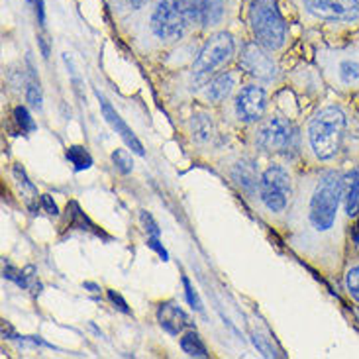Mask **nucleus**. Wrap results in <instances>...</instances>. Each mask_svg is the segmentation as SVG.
<instances>
[{"instance_id": "obj_10", "label": "nucleus", "mask_w": 359, "mask_h": 359, "mask_svg": "<svg viewBox=\"0 0 359 359\" xmlns=\"http://www.w3.org/2000/svg\"><path fill=\"white\" fill-rule=\"evenodd\" d=\"M184 6L201 38L232 29L243 14V0H184Z\"/></svg>"}, {"instance_id": "obj_23", "label": "nucleus", "mask_w": 359, "mask_h": 359, "mask_svg": "<svg viewBox=\"0 0 359 359\" xmlns=\"http://www.w3.org/2000/svg\"><path fill=\"white\" fill-rule=\"evenodd\" d=\"M67 159L71 161V165L75 167V171H85L93 165V157L88 154L85 147L71 146L67 149Z\"/></svg>"}, {"instance_id": "obj_33", "label": "nucleus", "mask_w": 359, "mask_h": 359, "mask_svg": "<svg viewBox=\"0 0 359 359\" xmlns=\"http://www.w3.org/2000/svg\"><path fill=\"white\" fill-rule=\"evenodd\" d=\"M108 297H110V301L114 302V304H116V302H118V309H120V311H122V312H130V309H128V304L124 301H122V297H120L118 292L108 291Z\"/></svg>"}, {"instance_id": "obj_25", "label": "nucleus", "mask_w": 359, "mask_h": 359, "mask_svg": "<svg viewBox=\"0 0 359 359\" xmlns=\"http://www.w3.org/2000/svg\"><path fill=\"white\" fill-rule=\"evenodd\" d=\"M112 163H114V167H116L122 175L132 173V169H134V161H132L130 151H128V149H122V147L112 151Z\"/></svg>"}, {"instance_id": "obj_20", "label": "nucleus", "mask_w": 359, "mask_h": 359, "mask_svg": "<svg viewBox=\"0 0 359 359\" xmlns=\"http://www.w3.org/2000/svg\"><path fill=\"white\" fill-rule=\"evenodd\" d=\"M151 2L154 0H107V6L110 10V16L120 28L128 20L134 18L142 10H146Z\"/></svg>"}, {"instance_id": "obj_6", "label": "nucleus", "mask_w": 359, "mask_h": 359, "mask_svg": "<svg viewBox=\"0 0 359 359\" xmlns=\"http://www.w3.org/2000/svg\"><path fill=\"white\" fill-rule=\"evenodd\" d=\"M312 61L328 90L344 98L359 97V32L344 41H318Z\"/></svg>"}, {"instance_id": "obj_28", "label": "nucleus", "mask_w": 359, "mask_h": 359, "mask_svg": "<svg viewBox=\"0 0 359 359\" xmlns=\"http://www.w3.org/2000/svg\"><path fill=\"white\" fill-rule=\"evenodd\" d=\"M253 344H255V348L262 351L265 358H275V355H277L275 350H273V346L267 344V338H263L262 334H255V332H253Z\"/></svg>"}, {"instance_id": "obj_29", "label": "nucleus", "mask_w": 359, "mask_h": 359, "mask_svg": "<svg viewBox=\"0 0 359 359\" xmlns=\"http://www.w3.org/2000/svg\"><path fill=\"white\" fill-rule=\"evenodd\" d=\"M26 98H28L29 107L41 110V90H39V85L32 83L28 87V90H26Z\"/></svg>"}, {"instance_id": "obj_22", "label": "nucleus", "mask_w": 359, "mask_h": 359, "mask_svg": "<svg viewBox=\"0 0 359 359\" xmlns=\"http://www.w3.org/2000/svg\"><path fill=\"white\" fill-rule=\"evenodd\" d=\"M181 350L191 358H208V350L204 346L203 338L194 330L187 332L181 336Z\"/></svg>"}, {"instance_id": "obj_2", "label": "nucleus", "mask_w": 359, "mask_h": 359, "mask_svg": "<svg viewBox=\"0 0 359 359\" xmlns=\"http://www.w3.org/2000/svg\"><path fill=\"white\" fill-rule=\"evenodd\" d=\"M351 98L334 95L301 128V159L306 167H344L359 159L358 110Z\"/></svg>"}, {"instance_id": "obj_19", "label": "nucleus", "mask_w": 359, "mask_h": 359, "mask_svg": "<svg viewBox=\"0 0 359 359\" xmlns=\"http://www.w3.org/2000/svg\"><path fill=\"white\" fill-rule=\"evenodd\" d=\"M157 320L161 324V328L165 332H169L171 336H179L184 328H191L193 322H191V316L187 312L175 304V302H165L159 306L157 311Z\"/></svg>"}, {"instance_id": "obj_16", "label": "nucleus", "mask_w": 359, "mask_h": 359, "mask_svg": "<svg viewBox=\"0 0 359 359\" xmlns=\"http://www.w3.org/2000/svg\"><path fill=\"white\" fill-rule=\"evenodd\" d=\"M341 203L351 224L359 218V159L341 167Z\"/></svg>"}, {"instance_id": "obj_15", "label": "nucleus", "mask_w": 359, "mask_h": 359, "mask_svg": "<svg viewBox=\"0 0 359 359\" xmlns=\"http://www.w3.org/2000/svg\"><path fill=\"white\" fill-rule=\"evenodd\" d=\"M228 177L248 198H257L262 169L259 161L253 156H236L228 161Z\"/></svg>"}, {"instance_id": "obj_27", "label": "nucleus", "mask_w": 359, "mask_h": 359, "mask_svg": "<svg viewBox=\"0 0 359 359\" xmlns=\"http://www.w3.org/2000/svg\"><path fill=\"white\" fill-rule=\"evenodd\" d=\"M183 285H184V292H187V301H189V304L193 306L194 311H203V302L198 301V294L194 292L193 285H191V281H189L187 277H183Z\"/></svg>"}, {"instance_id": "obj_18", "label": "nucleus", "mask_w": 359, "mask_h": 359, "mask_svg": "<svg viewBox=\"0 0 359 359\" xmlns=\"http://www.w3.org/2000/svg\"><path fill=\"white\" fill-rule=\"evenodd\" d=\"M98 100H100V108H102V114H104V118H107V122L112 126V130H116V134L122 140H124V144H126L134 154H137V156H144L146 151H144V146H142V142L137 140V136L134 134V130L128 126L126 122L122 120V116L118 114L116 110H114V107L108 102L107 98L102 97L100 93H97Z\"/></svg>"}, {"instance_id": "obj_4", "label": "nucleus", "mask_w": 359, "mask_h": 359, "mask_svg": "<svg viewBox=\"0 0 359 359\" xmlns=\"http://www.w3.org/2000/svg\"><path fill=\"white\" fill-rule=\"evenodd\" d=\"M297 22L322 41H344L359 32V0H289Z\"/></svg>"}, {"instance_id": "obj_1", "label": "nucleus", "mask_w": 359, "mask_h": 359, "mask_svg": "<svg viewBox=\"0 0 359 359\" xmlns=\"http://www.w3.org/2000/svg\"><path fill=\"white\" fill-rule=\"evenodd\" d=\"M292 252L328 279H341L350 257L351 222L341 203V167H306L285 220Z\"/></svg>"}, {"instance_id": "obj_17", "label": "nucleus", "mask_w": 359, "mask_h": 359, "mask_svg": "<svg viewBox=\"0 0 359 359\" xmlns=\"http://www.w3.org/2000/svg\"><path fill=\"white\" fill-rule=\"evenodd\" d=\"M292 71H294L291 77L292 87L297 88L302 97L318 98L328 88L326 83H324V79H322L318 67L314 65V61L312 63H301L299 67H294Z\"/></svg>"}, {"instance_id": "obj_11", "label": "nucleus", "mask_w": 359, "mask_h": 359, "mask_svg": "<svg viewBox=\"0 0 359 359\" xmlns=\"http://www.w3.org/2000/svg\"><path fill=\"white\" fill-rule=\"evenodd\" d=\"M220 110L226 122L250 128L269 112V90L262 83H245Z\"/></svg>"}, {"instance_id": "obj_12", "label": "nucleus", "mask_w": 359, "mask_h": 359, "mask_svg": "<svg viewBox=\"0 0 359 359\" xmlns=\"http://www.w3.org/2000/svg\"><path fill=\"white\" fill-rule=\"evenodd\" d=\"M238 67L242 69L243 75L255 79L262 85H277L283 77V69L279 65V57L255 43L253 39H245L240 48Z\"/></svg>"}, {"instance_id": "obj_7", "label": "nucleus", "mask_w": 359, "mask_h": 359, "mask_svg": "<svg viewBox=\"0 0 359 359\" xmlns=\"http://www.w3.org/2000/svg\"><path fill=\"white\" fill-rule=\"evenodd\" d=\"M248 146L257 156L291 161L292 157H301V130L281 112H267L248 128Z\"/></svg>"}, {"instance_id": "obj_14", "label": "nucleus", "mask_w": 359, "mask_h": 359, "mask_svg": "<svg viewBox=\"0 0 359 359\" xmlns=\"http://www.w3.org/2000/svg\"><path fill=\"white\" fill-rule=\"evenodd\" d=\"M184 130H187V136H189L194 147H198V149L212 147L218 142V137H220L216 108H194V112L187 120V128Z\"/></svg>"}, {"instance_id": "obj_5", "label": "nucleus", "mask_w": 359, "mask_h": 359, "mask_svg": "<svg viewBox=\"0 0 359 359\" xmlns=\"http://www.w3.org/2000/svg\"><path fill=\"white\" fill-rule=\"evenodd\" d=\"M243 41L238 39L232 29H222V32H214L210 36L203 39V46L198 49L196 57L193 63L183 71H179L177 77V93L179 97L194 98V95L210 81V79L220 73L222 69L230 67L236 63L240 48Z\"/></svg>"}, {"instance_id": "obj_9", "label": "nucleus", "mask_w": 359, "mask_h": 359, "mask_svg": "<svg viewBox=\"0 0 359 359\" xmlns=\"http://www.w3.org/2000/svg\"><path fill=\"white\" fill-rule=\"evenodd\" d=\"M297 191V175L281 159H273L262 171L259 189H257V204L263 216L271 222L285 226L287 214L291 210L292 198Z\"/></svg>"}, {"instance_id": "obj_3", "label": "nucleus", "mask_w": 359, "mask_h": 359, "mask_svg": "<svg viewBox=\"0 0 359 359\" xmlns=\"http://www.w3.org/2000/svg\"><path fill=\"white\" fill-rule=\"evenodd\" d=\"M118 29L140 57L167 55L183 41L198 36L184 0H154Z\"/></svg>"}, {"instance_id": "obj_34", "label": "nucleus", "mask_w": 359, "mask_h": 359, "mask_svg": "<svg viewBox=\"0 0 359 359\" xmlns=\"http://www.w3.org/2000/svg\"><path fill=\"white\" fill-rule=\"evenodd\" d=\"M26 2H28V4H32V6L36 4V0H26Z\"/></svg>"}, {"instance_id": "obj_32", "label": "nucleus", "mask_w": 359, "mask_h": 359, "mask_svg": "<svg viewBox=\"0 0 359 359\" xmlns=\"http://www.w3.org/2000/svg\"><path fill=\"white\" fill-rule=\"evenodd\" d=\"M34 8H36L38 24H39V26H41V28H43V26H46V6H43V0H36Z\"/></svg>"}, {"instance_id": "obj_26", "label": "nucleus", "mask_w": 359, "mask_h": 359, "mask_svg": "<svg viewBox=\"0 0 359 359\" xmlns=\"http://www.w3.org/2000/svg\"><path fill=\"white\" fill-rule=\"evenodd\" d=\"M14 120H16V124L20 126L22 132H34L36 130V122H34V118L29 116V112L24 107H16L14 108Z\"/></svg>"}, {"instance_id": "obj_35", "label": "nucleus", "mask_w": 359, "mask_h": 359, "mask_svg": "<svg viewBox=\"0 0 359 359\" xmlns=\"http://www.w3.org/2000/svg\"><path fill=\"white\" fill-rule=\"evenodd\" d=\"M358 124H359V110H358Z\"/></svg>"}, {"instance_id": "obj_13", "label": "nucleus", "mask_w": 359, "mask_h": 359, "mask_svg": "<svg viewBox=\"0 0 359 359\" xmlns=\"http://www.w3.org/2000/svg\"><path fill=\"white\" fill-rule=\"evenodd\" d=\"M242 69L226 67L220 73H216L196 95L194 100H198L203 107L222 108L230 98L236 95V90L242 87Z\"/></svg>"}, {"instance_id": "obj_8", "label": "nucleus", "mask_w": 359, "mask_h": 359, "mask_svg": "<svg viewBox=\"0 0 359 359\" xmlns=\"http://www.w3.org/2000/svg\"><path fill=\"white\" fill-rule=\"evenodd\" d=\"M243 20L253 41L277 57L291 48L292 32L279 0H243Z\"/></svg>"}, {"instance_id": "obj_24", "label": "nucleus", "mask_w": 359, "mask_h": 359, "mask_svg": "<svg viewBox=\"0 0 359 359\" xmlns=\"http://www.w3.org/2000/svg\"><path fill=\"white\" fill-rule=\"evenodd\" d=\"M14 177L18 179L20 184V191H22V196H24V201L32 206V203H38V191L34 189V184L29 183L28 177L24 173V169H20L18 165L14 167Z\"/></svg>"}, {"instance_id": "obj_21", "label": "nucleus", "mask_w": 359, "mask_h": 359, "mask_svg": "<svg viewBox=\"0 0 359 359\" xmlns=\"http://www.w3.org/2000/svg\"><path fill=\"white\" fill-rule=\"evenodd\" d=\"M341 285L351 301L359 306V257H348L341 271Z\"/></svg>"}, {"instance_id": "obj_31", "label": "nucleus", "mask_w": 359, "mask_h": 359, "mask_svg": "<svg viewBox=\"0 0 359 359\" xmlns=\"http://www.w3.org/2000/svg\"><path fill=\"white\" fill-rule=\"evenodd\" d=\"M39 201H41V204H43L46 212L53 214V216L57 214V206H55V203L51 201V196H49V194H41V196H39Z\"/></svg>"}, {"instance_id": "obj_30", "label": "nucleus", "mask_w": 359, "mask_h": 359, "mask_svg": "<svg viewBox=\"0 0 359 359\" xmlns=\"http://www.w3.org/2000/svg\"><path fill=\"white\" fill-rule=\"evenodd\" d=\"M140 218H142V224L146 226V232L149 233V236H157V238H159V228H157L154 216L149 212H146V210H142V212H140Z\"/></svg>"}]
</instances>
